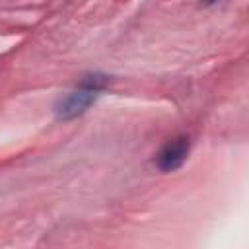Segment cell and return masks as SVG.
<instances>
[{
  "mask_svg": "<svg viewBox=\"0 0 249 249\" xmlns=\"http://www.w3.org/2000/svg\"><path fill=\"white\" fill-rule=\"evenodd\" d=\"M103 84H105V78H101V76L88 78L78 89H74L72 93H68L66 97H62L58 101V105L54 109L56 111V117L62 119V121H66V119H74V117L82 115L95 101V97L99 95Z\"/></svg>",
  "mask_w": 249,
  "mask_h": 249,
  "instance_id": "1",
  "label": "cell"
},
{
  "mask_svg": "<svg viewBox=\"0 0 249 249\" xmlns=\"http://www.w3.org/2000/svg\"><path fill=\"white\" fill-rule=\"evenodd\" d=\"M189 156V140L185 136H177L169 140L156 156V165L161 171H173L185 163Z\"/></svg>",
  "mask_w": 249,
  "mask_h": 249,
  "instance_id": "2",
  "label": "cell"
}]
</instances>
